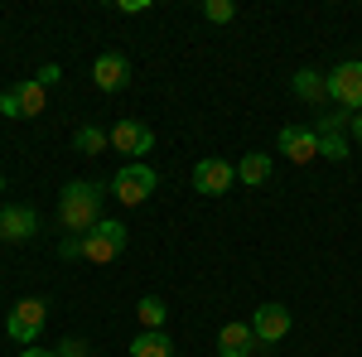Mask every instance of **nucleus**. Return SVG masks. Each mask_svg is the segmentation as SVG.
<instances>
[{
	"mask_svg": "<svg viewBox=\"0 0 362 357\" xmlns=\"http://www.w3.org/2000/svg\"><path fill=\"white\" fill-rule=\"evenodd\" d=\"M102 184H92V179H73V184H63L58 193V222L68 227V237H87L97 222H102Z\"/></svg>",
	"mask_w": 362,
	"mask_h": 357,
	"instance_id": "obj_1",
	"label": "nucleus"
},
{
	"mask_svg": "<svg viewBox=\"0 0 362 357\" xmlns=\"http://www.w3.org/2000/svg\"><path fill=\"white\" fill-rule=\"evenodd\" d=\"M126 242H131L126 222L102 218V222H97V227L83 237V261H92V266H107V261H116V256L126 251Z\"/></svg>",
	"mask_w": 362,
	"mask_h": 357,
	"instance_id": "obj_2",
	"label": "nucleus"
},
{
	"mask_svg": "<svg viewBox=\"0 0 362 357\" xmlns=\"http://www.w3.org/2000/svg\"><path fill=\"white\" fill-rule=\"evenodd\" d=\"M155 184H160V174H155L150 165L126 160V165L116 169V179H112V198H116V203H126V208H140V203L155 193Z\"/></svg>",
	"mask_w": 362,
	"mask_h": 357,
	"instance_id": "obj_3",
	"label": "nucleus"
},
{
	"mask_svg": "<svg viewBox=\"0 0 362 357\" xmlns=\"http://www.w3.org/2000/svg\"><path fill=\"white\" fill-rule=\"evenodd\" d=\"M44 319H49V304L44 300H20L10 314H5V333H10L20 348H34L39 333H44Z\"/></svg>",
	"mask_w": 362,
	"mask_h": 357,
	"instance_id": "obj_4",
	"label": "nucleus"
},
{
	"mask_svg": "<svg viewBox=\"0 0 362 357\" xmlns=\"http://www.w3.org/2000/svg\"><path fill=\"white\" fill-rule=\"evenodd\" d=\"M44 102H49V87L39 78H25V83L5 87L0 92V111L15 116V121H29V116H44Z\"/></svg>",
	"mask_w": 362,
	"mask_h": 357,
	"instance_id": "obj_5",
	"label": "nucleus"
},
{
	"mask_svg": "<svg viewBox=\"0 0 362 357\" xmlns=\"http://www.w3.org/2000/svg\"><path fill=\"white\" fill-rule=\"evenodd\" d=\"M329 102L338 111H348V116L362 111V63H338L329 73Z\"/></svg>",
	"mask_w": 362,
	"mask_h": 357,
	"instance_id": "obj_6",
	"label": "nucleus"
},
{
	"mask_svg": "<svg viewBox=\"0 0 362 357\" xmlns=\"http://www.w3.org/2000/svg\"><path fill=\"white\" fill-rule=\"evenodd\" d=\"M232 184H237V165H227V160H218V155H208V160H198V165H194V189L198 193L223 198Z\"/></svg>",
	"mask_w": 362,
	"mask_h": 357,
	"instance_id": "obj_7",
	"label": "nucleus"
},
{
	"mask_svg": "<svg viewBox=\"0 0 362 357\" xmlns=\"http://www.w3.org/2000/svg\"><path fill=\"white\" fill-rule=\"evenodd\" d=\"M280 155L290 160V165H309V160H319V136H314V126H280Z\"/></svg>",
	"mask_w": 362,
	"mask_h": 357,
	"instance_id": "obj_8",
	"label": "nucleus"
},
{
	"mask_svg": "<svg viewBox=\"0 0 362 357\" xmlns=\"http://www.w3.org/2000/svg\"><path fill=\"white\" fill-rule=\"evenodd\" d=\"M290 309L285 304H261L256 314H251V333H256V343H285V333H290Z\"/></svg>",
	"mask_w": 362,
	"mask_h": 357,
	"instance_id": "obj_9",
	"label": "nucleus"
},
{
	"mask_svg": "<svg viewBox=\"0 0 362 357\" xmlns=\"http://www.w3.org/2000/svg\"><path fill=\"white\" fill-rule=\"evenodd\" d=\"M348 121H353V116L334 111V116H324V121L314 126V136H319V155H324V160H334V165L348 160V136H343V126H348Z\"/></svg>",
	"mask_w": 362,
	"mask_h": 357,
	"instance_id": "obj_10",
	"label": "nucleus"
},
{
	"mask_svg": "<svg viewBox=\"0 0 362 357\" xmlns=\"http://www.w3.org/2000/svg\"><path fill=\"white\" fill-rule=\"evenodd\" d=\"M92 83L102 87V92H121V87L131 83V58L116 54V49L97 54V63H92Z\"/></svg>",
	"mask_w": 362,
	"mask_h": 357,
	"instance_id": "obj_11",
	"label": "nucleus"
},
{
	"mask_svg": "<svg viewBox=\"0 0 362 357\" xmlns=\"http://www.w3.org/2000/svg\"><path fill=\"white\" fill-rule=\"evenodd\" d=\"M155 145V131L140 126V121H116L112 126V150L116 155H145Z\"/></svg>",
	"mask_w": 362,
	"mask_h": 357,
	"instance_id": "obj_12",
	"label": "nucleus"
},
{
	"mask_svg": "<svg viewBox=\"0 0 362 357\" xmlns=\"http://www.w3.org/2000/svg\"><path fill=\"white\" fill-rule=\"evenodd\" d=\"M0 232H5V242H29L39 232V213L25 203H10V208H0Z\"/></svg>",
	"mask_w": 362,
	"mask_h": 357,
	"instance_id": "obj_13",
	"label": "nucleus"
},
{
	"mask_svg": "<svg viewBox=\"0 0 362 357\" xmlns=\"http://www.w3.org/2000/svg\"><path fill=\"white\" fill-rule=\"evenodd\" d=\"M256 348H261V343H256L251 324H242V319H237V324H223V333H218V353L223 357H251Z\"/></svg>",
	"mask_w": 362,
	"mask_h": 357,
	"instance_id": "obj_14",
	"label": "nucleus"
},
{
	"mask_svg": "<svg viewBox=\"0 0 362 357\" xmlns=\"http://www.w3.org/2000/svg\"><path fill=\"white\" fill-rule=\"evenodd\" d=\"M271 174H276V160L271 155H261V150H247L242 160H237V179L256 189V184H271Z\"/></svg>",
	"mask_w": 362,
	"mask_h": 357,
	"instance_id": "obj_15",
	"label": "nucleus"
},
{
	"mask_svg": "<svg viewBox=\"0 0 362 357\" xmlns=\"http://www.w3.org/2000/svg\"><path fill=\"white\" fill-rule=\"evenodd\" d=\"M295 97H300V102H314V107H324V97H329V73L300 68V73H295Z\"/></svg>",
	"mask_w": 362,
	"mask_h": 357,
	"instance_id": "obj_16",
	"label": "nucleus"
},
{
	"mask_svg": "<svg viewBox=\"0 0 362 357\" xmlns=\"http://www.w3.org/2000/svg\"><path fill=\"white\" fill-rule=\"evenodd\" d=\"M131 357H174V343H169V333H140V338H131Z\"/></svg>",
	"mask_w": 362,
	"mask_h": 357,
	"instance_id": "obj_17",
	"label": "nucleus"
},
{
	"mask_svg": "<svg viewBox=\"0 0 362 357\" xmlns=\"http://www.w3.org/2000/svg\"><path fill=\"white\" fill-rule=\"evenodd\" d=\"M136 319H140L150 333H160V329H165V319H169V304L160 300V295H145V300L136 304Z\"/></svg>",
	"mask_w": 362,
	"mask_h": 357,
	"instance_id": "obj_18",
	"label": "nucleus"
},
{
	"mask_svg": "<svg viewBox=\"0 0 362 357\" xmlns=\"http://www.w3.org/2000/svg\"><path fill=\"white\" fill-rule=\"evenodd\" d=\"M73 145H78L83 155H97V150H107V145H112V131H102V126H83V131L73 136Z\"/></svg>",
	"mask_w": 362,
	"mask_h": 357,
	"instance_id": "obj_19",
	"label": "nucleus"
},
{
	"mask_svg": "<svg viewBox=\"0 0 362 357\" xmlns=\"http://www.w3.org/2000/svg\"><path fill=\"white\" fill-rule=\"evenodd\" d=\"M198 10H203L208 25H232V20H237V5H232V0H203Z\"/></svg>",
	"mask_w": 362,
	"mask_h": 357,
	"instance_id": "obj_20",
	"label": "nucleus"
},
{
	"mask_svg": "<svg viewBox=\"0 0 362 357\" xmlns=\"http://www.w3.org/2000/svg\"><path fill=\"white\" fill-rule=\"evenodd\" d=\"M54 353H58V357H92V348H87L83 338H68V343H58Z\"/></svg>",
	"mask_w": 362,
	"mask_h": 357,
	"instance_id": "obj_21",
	"label": "nucleus"
},
{
	"mask_svg": "<svg viewBox=\"0 0 362 357\" xmlns=\"http://www.w3.org/2000/svg\"><path fill=\"white\" fill-rule=\"evenodd\" d=\"M58 256H63V261H78V256H83V237H63Z\"/></svg>",
	"mask_w": 362,
	"mask_h": 357,
	"instance_id": "obj_22",
	"label": "nucleus"
},
{
	"mask_svg": "<svg viewBox=\"0 0 362 357\" xmlns=\"http://www.w3.org/2000/svg\"><path fill=\"white\" fill-rule=\"evenodd\" d=\"M34 78H39L44 87H58V78H63V68H58V63H44V68H39Z\"/></svg>",
	"mask_w": 362,
	"mask_h": 357,
	"instance_id": "obj_23",
	"label": "nucleus"
},
{
	"mask_svg": "<svg viewBox=\"0 0 362 357\" xmlns=\"http://www.w3.org/2000/svg\"><path fill=\"white\" fill-rule=\"evenodd\" d=\"M116 10H121V15H145L150 0H116Z\"/></svg>",
	"mask_w": 362,
	"mask_h": 357,
	"instance_id": "obj_24",
	"label": "nucleus"
},
{
	"mask_svg": "<svg viewBox=\"0 0 362 357\" xmlns=\"http://www.w3.org/2000/svg\"><path fill=\"white\" fill-rule=\"evenodd\" d=\"M348 131H353V140H358V145H362V111H358V116H353V121H348Z\"/></svg>",
	"mask_w": 362,
	"mask_h": 357,
	"instance_id": "obj_25",
	"label": "nucleus"
},
{
	"mask_svg": "<svg viewBox=\"0 0 362 357\" xmlns=\"http://www.w3.org/2000/svg\"><path fill=\"white\" fill-rule=\"evenodd\" d=\"M20 357H58V353H49V348H25Z\"/></svg>",
	"mask_w": 362,
	"mask_h": 357,
	"instance_id": "obj_26",
	"label": "nucleus"
},
{
	"mask_svg": "<svg viewBox=\"0 0 362 357\" xmlns=\"http://www.w3.org/2000/svg\"><path fill=\"white\" fill-rule=\"evenodd\" d=\"M0 247H5V232H0Z\"/></svg>",
	"mask_w": 362,
	"mask_h": 357,
	"instance_id": "obj_27",
	"label": "nucleus"
},
{
	"mask_svg": "<svg viewBox=\"0 0 362 357\" xmlns=\"http://www.w3.org/2000/svg\"><path fill=\"white\" fill-rule=\"evenodd\" d=\"M0 193H5V179H0Z\"/></svg>",
	"mask_w": 362,
	"mask_h": 357,
	"instance_id": "obj_28",
	"label": "nucleus"
}]
</instances>
